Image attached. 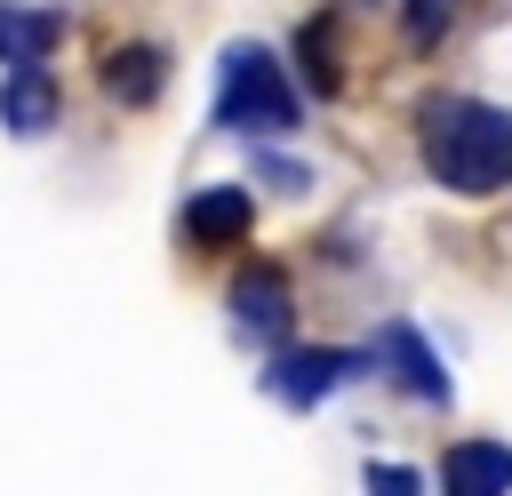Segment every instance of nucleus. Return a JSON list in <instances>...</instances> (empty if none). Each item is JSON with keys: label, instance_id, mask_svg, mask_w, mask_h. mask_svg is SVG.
I'll return each mask as SVG.
<instances>
[{"label": "nucleus", "instance_id": "nucleus-1", "mask_svg": "<svg viewBox=\"0 0 512 496\" xmlns=\"http://www.w3.org/2000/svg\"><path fill=\"white\" fill-rule=\"evenodd\" d=\"M424 168L448 192H504L512 184V112L480 96L424 104Z\"/></svg>", "mask_w": 512, "mask_h": 496}, {"label": "nucleus", "instance_id": "nucleus-2", "mask_svg": "<svg viewBox=\"0 0 512 496\" xmlns=\"http://www.w3.org/2000/svg\"><path fill=\"white\" fill-rule=\"evenodd\" d=\"M216 72H224V80H216V120H224V128H240V136H288V128L304 120V96H296V80L280 72L272 48L232 40Z\"/></svg>", "mask_w": 512, "mask_h": 496}, {"label": "nucleus", "instance_id": "nucleus-3", "mask_svg": "<svg viewBox=\"0 0 512 496\" xmlns=\"http://www.w3.org/2000/svg\"><path fill=\"white\" fill-rule=\"evenodd\" d=\"M368 360L408 392V400H432V408H448V368H440V352L408 328V320H384L376 328V344H368Z\"/></svg>", "mask_w": 512, "mask_h": 496}, {"label": "nucleus", "instance_id": "nucleus-4", "mask_svg": "<svg viewBox=\"0 0 512 496\" xmlns=\"http://www.w3.org/2000/svg\"><path fill=\"white\" fill-rule=\"evenodd\" d=\"M232 320H240V336H256V344H288V336H296V304H288L280 264H248V272L232 280Z\"/></svg>", "mask_w": 512, "mask_h": 496}, {"label": "nucleus", "instance_id": "nucleus-5", "mask_svg": "<svg viewBox=\"0 0 512 496\" xmlns=\"http://www.w3.org/2000/svg\"><path fill=\"white\" fill-rule=\"evenodd\" d=\"M336 376H352V352H336V344H288V352L264 368V392H272L280 408H312Z\"/></svg>", "mask_w": 512, "mask_h": 496}, {"label": "nucleus", "instance_id": "nucleus-6", "mask_svg": "<svg viewBox=\"0 0 512 496\" xmlns=\"http://www.w3.org/2000/svg\"><path fill=\"white\" fill-rule=\"evenodd\" d=\"M440 496H512V448L504 440H456L440 456Z\"/></svg>", "mask_w": 512, "mask_h": 496}, {"label": "nucleus", "instance_id": "nucleus-7", "mask_svg": "<svg viewBox=\"0 0 512 496\" xmlns=\"http://www.w3.org/2000/svg\"><path fill=\"white\" fill-rule=\"evenodd\" d=\"M0 128H16V136L56 128V80L40 72V56H32V64H16V72L0 80Z\"/></svg>", "mask_w": 512, "mask_h": 496}, {"label": "nucleus", "instance_id": "nucleus-8", "mask_svg": "<svg viewBox=\"0 0 512 496\" xmlns=\"http://www.w3.org/2000/svg\"><path fill=\"white\" fill-rule=\"evenodd\" d=\"M248 216H256V192H240V184H208V192H192V200H184V232H192V240H208V248L240 240V232H248Z\"/></svg>", "mask_w": 512, "mask_h": 496}, {"label": "nucleus", "instance_id": "nucleus-9", "mask_svg": "<svg viewBox=\"0 0 512 496\" xmlns=\"http://www.w3.org/2000/svg\"><path fill=\"white\" fill-rule=\"evenodd\" d=\"M64 40V16L56 8H8L0 0V64H32Z\"/></svg>", "mask_w": 512, "mask_h": 496}, {"label": "nucleus", "instance_id": "nucleus-10", "mask_svg": "<svg viewBox=\"0 0 512 496\" xmlns=\"http://www.w3.org/2000/svg\"><path fill=\"white\" fill-rule=\"evenodd\" d=\"M296 56H304L312 96H336V88H344V56H336V8H320V16L296 32Z\"/></svg>", "mask_w": 512, "mask_h": 496}, {"label": "nucleus", "instance_id": "nucleus-11", "mask_svg": "<svg viewBox=\"0 0 512 496\" xmlns=\"http://www.w3.org/2000/svg\"><path fill=\"white\" fill-rule=\"evenodd\" d=\"M160 72H168L160 48H112V56H104V88H112L120 104H152V96H160Z\"/></svg>", "mask_w": 512, "mask_h": 496}, {"label": "nucleus", "instance_id": "nucleus-12", "mask_svg": "<svg viewBox=\"0 0 512 496\" xmlns=\"http://www.w3.org/2000/svg\"><path fill=\"white\" fill-rule=\"evenodd\" d=\"M368 496H424L416 464H368Z\"/></svg>", "mask_w": 512, "mask_h": 496}, {"label": "nucleus", "instance_id": "nucleus-13", "mask_svg": "<svg viewBox=\"0 0 512 496\" xmlns=\"http://www.w3.org/2000/svg\"><path fill=\"white\" fill-rule=\"evenodd\" d=\"M448 8H456V0H408V32H416V40H440V32H448Z\"/></svg>", "mask_w": 512, "mask_h": 496}]
</instances>
